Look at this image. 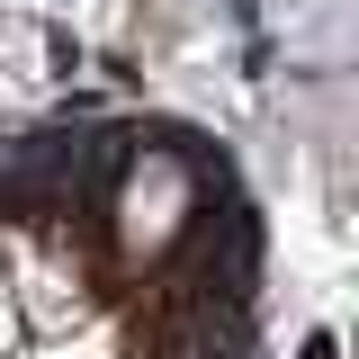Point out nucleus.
Instances as JSON below:
<instances>
[{"label":"nucleus","mask_w":359,"mask_h":359,"mask_svg":"<svg viewBox=\"0 0 359 359\" xmlns=\"http://www.w3.org/2000/svg\"><path fill=\"white\" fill-rule=\"evenodd\" d=\"M108 351H117V341H108V332H90V341H27L18 359H108Z\"/></svg>","instance_id":"obj_1"},{"label":"nucleus","mask_w":359,"mask_h":359,"mask_svg":"<svg viewBox=\"0 0 359 359\" xmlns=\"http://www.w3.org/2000/svg\"><path fill=\"white\" fill-rule=\"evenodd\" d=\"M27 351V332H18V306H9V269H0V359Z\"/></svg>","instance_id":"obj_2"}]
</instances>
